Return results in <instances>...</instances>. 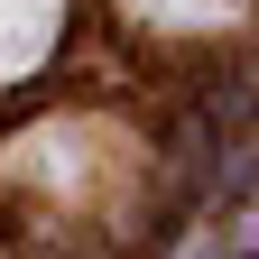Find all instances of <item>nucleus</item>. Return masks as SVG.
<instances>
[{"label":"nucleus","instance_id":"3","mask_svg":"<svg viewBox=\"0 0 259 259\" xmlns=\"http://www.w3.org/2000/svg\"><path fill=\"white\" fill-rule=\"evenodd\" d=\"M194 259H259V250H241V241H213V250H194Z\"/></svg>","mask_w":259,"mask_h":259},{"label":"nucleus","instance_id":"2","mask_svg":"<svg viewBox=\"0 0 259 259\" xmlns=\"http://www.w3.org/2000/svg\"><path fill=\"white\" fill-rule=\"evenodd\" d=\"M232 10L241 0H130V19H148V28H213Z\"/></svg>","mask_w":259,"mask_h":259},{"label":"nucleus","instance_id":"1","mask_svg":"<svg viewBox=\"0 0 259 259\" xmlns=\"http://www.w3.org/2000/svg\"><path fill=\"white\" fill-rule=\"evenodd\" d=\"M56 28H65V0H0V83H19L56 47Z\"/></svg>","mask_w":259,"mask_h":259}]
</instances>
